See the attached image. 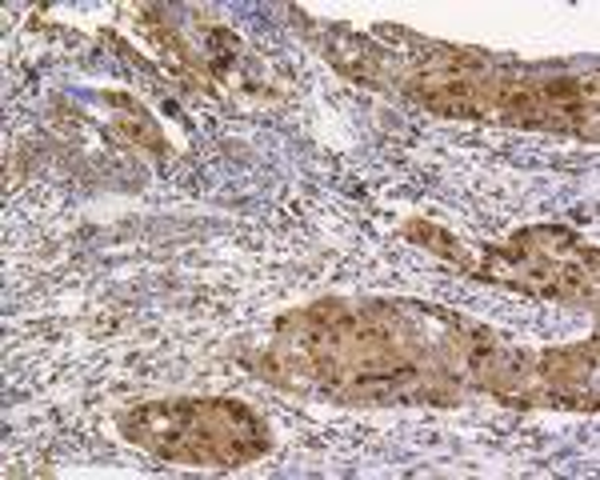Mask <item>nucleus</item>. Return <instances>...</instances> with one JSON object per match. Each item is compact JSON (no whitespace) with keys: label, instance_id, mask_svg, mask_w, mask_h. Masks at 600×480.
Listing matches in <instances>:
<instances>
[{"label":"nucleus","instance_id":"1","mask_svg":"<svg viewBox=\"0 0 600 480\" xmlns=\"http://www.w3.org/2000/svg\"><path fill=\"white\" fill-rule=\"evenodd\" d=\"M404 237L412 240V244H424V249L440 252V257H449L452 264H464V269L477 272V264H472L469 249L460 244L457 237H449L444 229H437V224H424V220H412V224H404Z\"/></svg>","mask_w":600,"mask_h":480}]
</instances>
